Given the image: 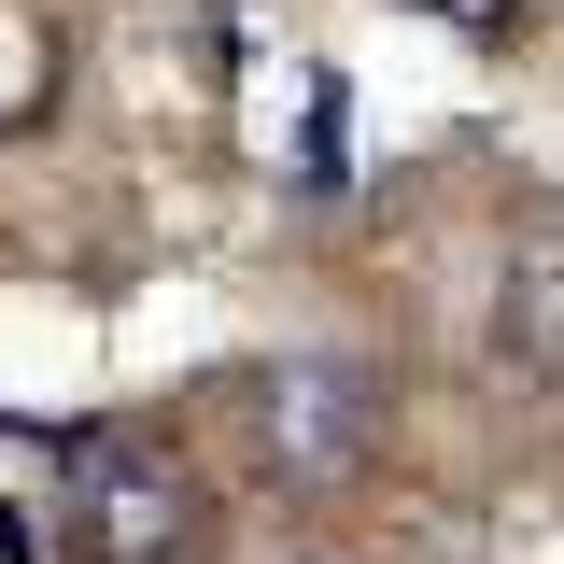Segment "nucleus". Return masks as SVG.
Wrapping results in <instances>:
<instances>
[{"label": "nucleus", "mask_w": 564, "mask_h": 564, "mask_svg": "<svg viewBox=\"0 0 564 564\" xmlns=\"http://www.w3.org/2000/svg\"><path fill=\"white\" fill-rule=\"evenodd\" d=\"M57 508L85 564H212V480L170 452V437H128V423H70L57 437Z\"/></svg>", "instance_id": "1"}, {"label": "nucleus", "mask_w": 564, "mask_h": 564, "mask_svg": "<svg viewBox=\"0 0 564 564\" xmlns=\"http://www.w3.org/2000/svg\"><path fill=\"white\" fill-rule=\"evenodd\" d=\"M240 410H254L269 480H296V494L367 480V452H381V381H367L352 352H269V367L240 381Z\"/></svg>", "instance_id": "2"}, {"label": "nucleus", "mask_w": 564, "mask_h": 564, "mask_svg": "<svg viewBox=\"0 0 564 564\" xmlns=\"http://www.w3.org/2000/svg\"><path fill=\"white\" fill-rule=\"evenodd\" d=\"M494 352L508 367H564V254H508V296H494Z\"/></svg>", "instance_id": "3"}, {"label": "nucleus", "mask_w": 564, "mask_h": 564, "mask_svg": "<svg viewBox=\"0 0 564 564\" xmlns=\"http://www.w3.org/2000/svg\"><path fill=\"white\" fill-rule=\"evenodd\" d=\"M410 14H437V29H466V43H508V29H522V0H410Z\"/></svg>", "instance_id": "4"}, {"label": "nucleus", "mask_w": 564, "mask_h": 564, "mask_svg": "<svg viewBox=\"0 0 564 564\" xmlns=\"http://www.w3.org/2000/svg\"><path fill=\"white\" fill-rule=\"evenodd\" d=\"M282 564H339V551H282Z\"/></svg>", "instance_id": "5"}]
</instances>
